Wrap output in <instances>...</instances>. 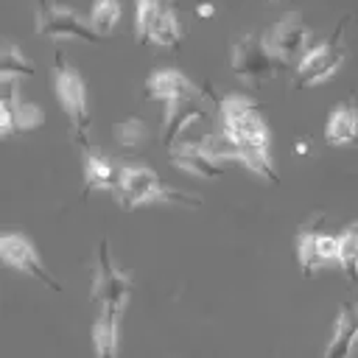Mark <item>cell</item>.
<instances>
[{
	"instance_id": "1",
	"label": "cell",
	"mask_w": 358,
	"mask_h": 358,
	"mask_svg": "<svg viewBox=\"0 0 358 358\" xmlns=\"http://www.w3.org/2000/svg\"><path fill=\"white\" fill-rule=\"evenodd\" d=\"M215 106L221 109L224 131L243 151L268 154V126H266L260 109L249 98H243V95H227V98H215Z\"/></svg>"
},
{
	"instance_id": "2",
	"label": "cell",
	"mask_w": 358,
	"mask_h": 358,
	"mask_svg": "<svg viewBox=\"0 0 358 358\" xmlns=\"http://www.w3.org/2000/svg\"><path fill=\"white\" fill-rule=\"evenodd\" d=\"M280 67H285L266 45V39L257 31H246L232 42V70L241 81L260 87L268 78H274L280 73Z\"/></svg>"
},
{
	"instance_id": "3",
	"label": "cell",
	"mask_w": 358,
	"mask_h": 358,
	"mask_svg": "<svg viewBox=\"0 0 358 358\" xmlns=\"http://www.w3.org/2000/svg\"><path fill=\"white\" fill-rule=\"evenodd\" d=\"M344 31H347V17L336 25V31L316 48H310L302 62L296 64V76H294V87L302 90V87H310V84H322L327 81L338 67L341 62L347 59V45H344Z\"/></svg>"
},
{
	"instance_id": "4",
	"label": "cell",
	"mask_w": 358,
	"mask_h": 358,
	"mask_svg": "<svg viewBox=\"0 0 358 358\" xmlns=\"http://www.w3.org/2000/svg\"><path fill=\"white\" fill-rule=\"evenodd\" d=\"M56 92H59V103L73 126V134L78 143L87 140L90 131V109H87V90H84V78L78 76V70L64 59L62 50H56Z\"/></svg>"
},
{
	"instance_id": "5",
	"label": "cell",
	"mask_w": 358,
	"mask_h": 358,
	"mask_svg": "<svg viewBox=\"0 0 358 358\" xmlns=\"http://www.w3.org/2000/svg\"><path fill=\"white\" fill-rule=\"evenodd\" d=\"M129 291H131V280L115 268L112 257H109V246L106 241H101L98 246V271H95V285H92V299L101 302V310L112 313L120 319L126 302H129Z\"/></svg>"
},
{
	"instance_id": "6",
	"label": "cell",
	"mask_w": 358,
	"mask_h": 358,
	"mask_svg": "<svg viewBox=\"0 0 358 358\" xmlns=\"http://www.w3.org/2000/svg\"><path fill=\"white\" fill-rule=\"evenodd\" d=\"M36 34L50 36V39H84V42H95V45L103 39L73 8H64L56 3H39L36 6Z\"/></svg>"
},
{
	"instance_id": "7",
	"label": "cell",
	"mask_w": 358,
	"mask_h": 358,
	"mask_svg": "<svg viewBox=\"0 0 358 358\" xmlns=\"http://www.w3.org/2000/svg\"><path fill=\"white\" fill-rule=\"evenodd\" d=\"M322 221H324V218L316 215V218H310V221L299 229V246H296V252H299L302 277H308V280H310L324 263L338 260V238H336L333 232H327Z\"/></svg>"
},
{
	"instance_id": "8",
	"label": "cell",
	"mask_w": 358,
	"mask_h": 358,
	"mask_svg": "<svg viewBox=\"0 0 358 358\" xmlns=\"http://www.w3.org/2000/svg\"><path fill=\"white\" fill-rule=\"evenodd\" d=\"M137 36L140 42L176 48L182 39V25L176 11L165 3H137Z\"/></svg>"
},
{
	"instance_id": "9",
	"label": "cell",
	"mask_w": 358,
	"mask_h": 358,
	"mask_svg": "<svg viewBox=\"0 0 358 358\" xmlns=\"http://www.w3.org/2000/svg\"><path fill=\"white\" fill-rule=\"evenodd\" d=\"M162 182L159 176L145 168V165H123L120 173H117V201L123 210H131V207H143V204H154L159 201L162 196Z\"/></svg>"
},
{
	"instance_id": "10",
	"label": "cell",
	"mask_w": 358,
	"mask_h": 358,
	"mask_svg": "<svg viewBox=\"0 0 358 358\" xmlns=\"http://www.w3.org/2000/svg\"><path fill=\"white\" fill-rule=\"evenodd\" d=\"M0 255H3V260H6L11 268H17V271H22V274L34 277L36 282L48 285L50 291H62L59 280H53V277H50V271H48V268H45V263L39 260V255H36L34 243H31L22 232H6V235L0 238Z\"/></svg>"
},
{
	"instance_id": "11",
	"label": "cell",
	"mask_w": 358,
	"mask_h": 358,
	"mask_svg": "<svg viewBox=\"0 0 358 358\" xmlns=\"http://www.w3.org/2000/svg\"><path fill=\"white\" fill-rule=\"evenodd\" d=\"M266 45L282 64H288L296 56H305L308 53V25L302 22V14L288 11L274 25V31L266 36Z\"/></svg>"
},
{
	"instance_id": "12",
	"label": "cell",
	"mask_w": 358,
	"mask_h": 358,
	"mask_svg": "<svg viewBox=\"0 0 358 358\" xmlns=\"http://www.w3.org/2000/svg\"><path fill=\"white\" fill-rule=\"evenodd\" d=\"M145 98L151 101H187V98H201V90L179 70H157L145 81Z\"/></svg>"
},
{
	"instance_id": "13",
	"label": "cell",
	"mask_w": 358,
	"mask_h": 358,
	"mask_svg": "<svg viewBox=\"0 0 358 358\" xmlns=\"http://www.w3.org/2000/svg\"><path fill=\"white\" fill-rule=\"evenodd\" d=\"M204 112H207V106H204L201 98H187V101H173V103H168L165 120H162V145L173 151V148L179 145V137H182L196 120H201Z\"/></svg>"
},
{
	"instance_id": "14",
	"label": "cell",
	"mask_w": 358,
	"mask_h": 358,
	"mask_svg": "<svg viewBox=\"0 0 358 358\" xmlns=\"http://www.w3.org/2000/svg\"><path fill=\"white\" fill-rule=\"evenodd\" d=\"M171 165L201 179H218L224 173V165L215 157H210L201 143H179L171 151Z\"/></svg>"
},
{
	"instance_id": "15",
	"label": "cell",
	"mask_w": 358,
	"mask_h": 358,
	"mask_svg": "<svg viewBox=\"0 0 358 358\" xmlns=\"http://www.w3.org/2000/svg\"><path fill=\"white\" fill-rule=\"evenodd\" d=\"M355 341H358V305L347 299L336 313L333 338L324 350V358H350Z\"/></svg>"
},
{
	"instance_id": "16",
	"label": "cell",
	"mask_w": 358,
	"mask_h": 358,
	"mask_svg": "<svg viewBox=\"0 0 358 358\" xmlns=\"http://www.w3.org/2000/svg\"><path fill=\"white\" fill-rule=\"evenodd\" d=\"M324 140L330 145H352V143H358V106H355L352 98H347L338 106H333V112L327 117Z\"/></svg>"
},
{
	"instance_id": "17",
	"label": "cell",
	"mask_w": 358,
	"mask_h": 358,
	"mask_svg": "<svg viewBox=\"0 0 358 358\" xmlns=\"http://www.w3.org/2000/svg\"><path fill=\"white\" fill-rule=\"evenodd\" d=\"M117 173L120 168L115 171V165L98 148H84V179H87L84 190H115Z\"/></svg>"
},
{
	"instance_id": "18",
	"label": "cell",
	"mask_w": 358,
	"mask_h": 358,
	"mask_svg": "<svg viewBox=\"0 0 358 358\" xmlns=\"http://www.w3.org/2000/svg\"><path fill=\"white\" fill-rule=\"evenodd\" d=\"M117 316L101 310V316L92 324V344L95 358H117Z\"/></svg>"
},
{
	"instance_id": "19",
	"label": "cell",
	"mask_w": 358,
	"mask_h": 358,
	"mask_svg": "<svg viewBox=\"0 0 358 358\" xmlns=\"http://www.w3.org/2000/svg\"><path fill=\"white\" fill-rule=\"evenodd\" d=\"M338 266L350 282H358V221L347 224L338 235Z\"/></svg>"
},
{
	"instance_id": "20",
	"label": "cell",
	"mask_w": 358,
	"mask_h": 358,
	"mask_svg": "<svg viewBox=\"0 0 358 358\" xmlns=\"http://www.w3.org/2000/svg\"><path fill=\"white\" fill-rule=\"evenodd\" d=\"M36 70L34 64L22 56V50H17V45L11 42H3V50H0V78L3 81H14V78H31Z\"/></svg>"
},
{
	"instance_id": "21",
	"label": "cell",
	"mask_w": 358,
	"mask_h": 358,
	"mask_svg": "<svg viewBox=\"0 0 358 358\" xmlns=\"http://www.w3.org/2000/svg\"><path fill=\"white\" fill-rule=\"evenodd\" d=\"M120 22V0H95L90 11V25L98 36H109Z\"/></svg>"
},
{
	"instance_id": "22",
	"label": "cell",
	"mask_w": 358,
	"mask_h": 358,
	"mask_svg": "<svg viewBox=\"0 0 358 358\" xmlns=\"http://www.w3.org/2000/svg\"><path fill=\"white\" fill-rule=\"evenodd\" d=\"M201 145H204V151H207L210 157H215L218 162H221V159H238V162H241V157H243V148H241L227 131H221V134H210Z\"/></svg>"
},
{
	"instance_id": "23",
	"label": "cell",
	"mask_w": 358,
	"mask_h": 358,
	"mask_svg": "<svg viewBox=\"0 0 358 358\" xmlns=\"http://www.w3.org/2000/svg\"><path fill=\"white\" fill-rule=\"evenodd\" d=\"M115 134H117V143L123 148H134V145H140L145 140V123L140 117H129V120L117 123Z\"/></svg>"
},
{
	"instance_id": "24",
	"label": "cell",
	"mask_w": 358,
	"mask_h": 358,
	"mask_svg": "<svg viewBox=\"0 0 358 358\" xmlns=\"http://www.w3.org/2000/svg\"><path fill=\"white\" fill-rule=\"evenodd\" d=\"M196 14L199 17H213L215 14V6L213 3H201V6H196Z\"/></svg>"
},
{
	"instance_id": "25",
	"label": "cell",
	"mask_w": 358,
	"mask_h": 358,
	"mask_svg": "<svg viewBox=\"0 0 358 358\" xmlns=\"http://www.w3.org/2000/svg\"><path fill=\"white\" fill-rule=\"evenodd\" d=\"M296 154H308V143H305V140L296 143Z\"/></svg>"
},
{
	"instance_id": "26",
	"label": "cell",
	"mask_w": 358,
	"mask_h": 358,
	"mask_svg": "<svg viewBox=\"0 0 358 358\" xmlns=\"http://www.w3.org/2000/svg\"><path fill=\"white\" fill-rule=\"evenodd\" d=\"M137 3H162V0H137Z\"/></svg>"
}]
</instances>
